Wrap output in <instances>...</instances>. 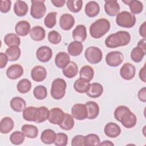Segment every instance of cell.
<instances>
[{
	"label": "cell",
	"instance_id": "cell-4",
	"mask_svg": "<svg viewBox=\"0 0 146 146\" xmlns=\"http://www.w3.org/2000/svg\"><path fill=\"white\" fill-rule=\"evenodd\" d=\"M136 18L134 14L127 11L120 12L116 18V24L121 27L131 28L136 23Z\"/></svg>",
	"mask_w": 146,
	"mask_h": 146
},
{
	"label": "cell",
	"instance_id": "cell-47",
	"mask_svg": "<svg viewBox=\"0 0 146 146\" xmlns=\"http://www.w3.org/2000/svg\"><path fill=\"white\" fill-rule=\"evenodd\" d=\"M68 143L67 135L62 132L57 133L54 144L57 146H66Z\"/></svg>",
	"mask_w": 146,
	"mask_h": 146
},
{
	"label": "cell",
	"instance_id": "cell-18",
	"mask_svg": "<svg viewBox=\"0 0 146 146\" xmlns=\"http://www.w3.org/2000/svg\"><path fill=\"white\" fill-rule=\"evenodd\" d=\"M87 30L86 27L83 25H78L72 31V36L75 41L79 42H84L87 38Z\"/></svg>",
	"mask_w": 146,
	"mask_h": 146
},
{
	"label": "cell",
	"instance_id": "cell-14",
	"mask_svg": "<svg viewBox=\"0 0 146 146\" xmlns=\"http://www.w3.org/2000/svg\"><path fill=\"white\" fill-rule=\"evenodd\" d=\"M75 25L74 17L70 14H62L59 19V25L61 29L65 31L70 30Z\"/></svg>",
	"mask_w": 146,
	"mask_h": 146
},
{
	"label": "cell",
	"instance_id": "cell-35",
	"mask_svg": "<svg viewBox=\"0 0 146 146\" xmlns=\"http://www.w3.org/2000/svg\"><path fill=\"white\" fill-rule=\"evenodd\" d=\"M5 54L8 57L9 60L11 62L17 60L21 56V50L19 46H13L9 47L5 52Z\"/></svg>",
	"mask_w": 146,
	"mask_h": 146
},
{
	"label": "cell",
	"instance_id": "cell-11",
	"mask_svg": "<svg viewBox=\"0 0 146 146\" xmlns=\"http://www.w3.org/2000/svg\"><path fill=\"white\" fill-rule=\"evenodd\" d=\"M119 122H120L125 128H131L136 125L137 117L131 110H129L121 116L119 120Z\"/></svg>",
	"mask_w": 146,
	"mask_h": 146
},
{
	"label": "cell",
	"instance_id": "cell-21",
	"mask_svg": "<svg viewBox=\"0 0 146 146\" xmlns=\"http://www.w3.org/2000/svg\"><path fill=\"white\" fill-rule=\"evenodd\" d=\"M70 62V57L66 52H58L55 58V63L59 68H64Z\"/></svg>",
	"mask_w": 146,
	"mask_h": 146
},
{
	"label": "cell",
	"instance_id": "cell-55",
	"mask_svg": "<svg viewBox=\"0 0 146 146\" xmlns=\"http://www.w3.org/2000/svg\"><path fill=\"white\" fill-rule=\"evenodd\" d=\"M139 76L140 79L143 81L144 83L146 82V76H145V64L143 66L142 68L140 70Z\"/></svg>",
	"mask_w": 146,
	"mask_h": 146
},
{
	"label": "cell",
	"instance_id": "cell-7",
	"mask_svg": "<svg viewBox=\"0 0 146 146\" xmlns=\"http://www.w3.org/2000/svg\"><path fill=\"white\" fill-rule=\"evenodd\" d=\"M124 60L123 53L119 51H111L106 55V62L110 67H117L120 65Z\"/></svg>",
	"mask_w": 146,
	"mask_h": 146
},
{
	"label": "cell",
	"instance_id": "cell-30",
	"mask_svg": "<svg viewBox=\"0 0 146 146\" xmlns=\"http://www.w3.org/2000/svg\"><path fill=\"white\" fill-rule=\"evenodd\" d=\"M21 131L25 134V136L29 139L36 138L39 133L38 128L32 124H24L22 126Z\"/></svg>",
	"mask_w": 146,
	"mask_h": 146
},
{
	"label": "cell",
	"instance_id": "cell-13",
	"mask_svg": "<svg viewBox=\"0 0 146 146\" xmlns=\"http://www.w3.org/2000/svg\"><path fill=\"white\" fill-rule=\"evenodd\" d=\"M47 76L46 69L42 66H36L31 71V77L33 80L36 82L43 81Z\"/></svg>",
	"mask_w": 146,
	"mask_h": 146
},
{
	"label": "cell",
	"instance_id": "cell-46",
	"mask_svg": "<svg viewBox=\"0 0 146 146\" xmlns=\"http://www.w3.org/2000/svg\"><path fill=\"white\" fill-rule=\"evenodd\" d=\"M49 111H50L48 110V109L44 106H41L38 107V117L35 123H40L45 121L46 120H48Z\"/></svg>",
	"mask_w": 146,
	"mask_h": 146
},
{
	"label": "cell",
	"instance_id": "cell-9",
	"mask_svg": "<svg viewBox=\"0 0 146 146\" xmlns=\"http://www.w3.org/2000/svg\"><path fill=\"white\" fill-rule=\"evenodd\" d=\"M64 115L65 113L62 109L58 107L52 108L49 111L48 120L52 124L59 125L63 121Z\"/></svg>",
	"mask_w": 146,
	"mask_h": 146
},
{
	"label": "cell",
	"instance_id": "cell-31",
	"mask_svg": "<svg viewBox=\"0 0 146 146\" xmlns=\"http://www.w3.org/2000/svg\"><path fill=\"white\" fill-rule=\"evenodd\" d=\"M29 10V6L26 2L23 1H17L14 5V11L16 15L18 17L25 16Z\"/></svg>",
	"mask_w": 146,
	"mask_h": 146
},
{
	"label": "cell",
	"instance_id": "cell-41",
	"mask_svg": "<svg viewBox=\"0 0 146 146\" xmlns=\"http://www.w3.org/2000/svg\"><path fill=\"white\" fill-rule=\"evenodd\" d=\"M31 88V82L27 79H23L19 81L17 85V89L21 94L29 92Z\"/></svg>",
	"mask_w": 146,
	"mask_h": 146
},
{
	"label": "cell",
	"instance_id": "cell-6",
	"mask_svg": "<svg viewBox=\"0 0 146 146\" xmlns=\"http://www.w3.org/2000/svg\"><path fill=\"white\" fill-rule=\"evenodd\" d=\"M84 56L86 60L91 64H98L103 58L102 50L98 47L90 46L85 51Z\"/></svg>",
	"mask_w": 146,
	"mask_h": 146
},
{
	"label": "cell",
	"instance_id": "cell-24",
	"mask_svg": "<svg viewBox=\"0 0 146 146\" xmlns=\"http://www.w3.org/2000/svg\"><path fill=\"white\" fill-rule=\"evenodd\" d=\"M10 107L13 111L21 112L23 111L26 106V103L25 99L19 96H15L11 99L10 100Z\"/></svg>",
	"mask_w": 146,
	"mask_h": 146
},
{
	"label": "cell",
	"instance_id": "cell-45",
	"mask_svg": "<svg viewBox=\"0 0 146 146\" xmlns=\"http://www.w3.org/2000/svg\"><path fill=\"white\" fill-rule=\"evenodd\" d=\"M56 12H51L47 14L44 19V24L47 28L51 29L56 23Z\"/></svg>",
	"mask_w": 146,
	"mask_h": 146
},
{
	"label": "cell",
	"instance_id": "cell-49",
	"mask_svg": "<svg viewBox=\"0 0 146 146\" xmlns=\"http://www.w3.org/2000/svg\"><path fill=\"white\" fill-rule=\"evenodd\" d=\"M130 110V109L125 106H118L115 110L114 112V117L115 118V119L119 121V120L120 119V117H121V116L125 113L126 112H127L128 111Z\"/></svg>",
	"mask_w": 146,
	"mask_h": 146
},
{
	"label": "cell",
	"instance_id": "cell-5",
	"mask_svg": "<svg viewBox=\"0 0 146 146\" xmlns=\"http://www.w3.org/2000/svg\"><path fill=\"white\" fill-rule=\"evenodd\" d=\"M44 2L42 0H31L30 15L33 18L39 19L44 17L46 12Z\"/></svg>",
	"mask_w": 146,
	"mask_h": 146
},
{
	"label": "cell",
	"instance_id": "cell-36",
	"mask_svg": "<svg viewBox=\"0 0 146 146\" xmlns=\"http://www.w3.org/2000/svg\"><path fill=\"white\" fill-rule=\"evenodd\" d=\"M79 75L80 78L83 79L88 82H90L94 78V70L90 66H84L80 68Z\"/></svg>",
	"mask_w": 146,
	"mask_h": 146
},
{
	"label": "cell",
	"instance_id": "cell-40",
	"mask_svg": "<svg viewBox=\"0 0 146 146\" xmlns=\"http://www.w3.org/2000/svg\"><path fill=\"white\" fill-rule=\"evenodd\" d=\"M66 3L68 10L74 13L79 12L83 6V1L82 0H68Z\"/></svg>",
	"mask_w": 146,
	"mask_h": 146
},
{
	"label": "cell",
	"instance_id": "cell-58",
	"mask_svg": "<svg viewBox=\"0 0 146 146\" xmlns=\"http://www.w3.org/2000/svg\"><path fill=\"white\" fill-rule=\"evenodd\" d=\"M100 145H107V146H113L114 145V144L111 142V141H109V140H104V141H103L102 143H100Z\"/></svg>",
	"mask_w": 146,
	"mask_h": 146
},
{
	"label": "cell",
	"instance_id": "cell-56",
	"mask_svg": "<svg viewBox=\"0 0 146 146\" xmlns=\"http://www.w3.org/2000/svg\"><path fill=\"white\" fill-rule=\"evenodd\" d=\"M51 3L53 4V5L56 7H63L65 3V0H58V1H51Z\"/></svg>",
	"mask_w": 146,
	"mask_h": 146
},
{
	"label": "cell",
	"instance_id": "cell-33",
	"mask_svg": "<svg viewBox=\"0 0 146 146\" xmlns=\"http://www.w3.org/2000/svg\"><path fill=\"white\" fill-rule=\"evenodd\" d=\"M83 46L81 42L78 41L71 42L67 47L68 54L72 56L79 55L83 51Z\"/></svg>",
	"mask_w": 146,
	"mask_h": 146
},
{
	"label": "cell",
	"instance_id": "cell-54",
	"mask_svg": "<svg viewBox=\"0 0 146 146\" xmlns=\"http://www.w3.org/2000/svg\"><path fill=\"white\" fill-rule=\"evenodd\" d=\"M146 22H144L140 26L139 33L140 35L143 38V39H145L146 37Z\"/></svg>",
	"mask_w": 146,
	"mask_h": 146
},
{
	"label": "cell",
	"instance_id": "cell-34",
	"mask_svg": "<svg viewBox=\"0 0 146 146\" xmlns=\"http://www.w3.org/2000/svg\"><path fill=\"white\" fill-rule=\"evenodd\" d=\"M90 86V82H88L83 79L79 78L76 80L74 83V90L80 94L86 93Z\"/></svg>",
	"mask_w": 146,
	"mask_h": 146
},
{
	"label": "cell",
	"instance_id": "cell-39",
	"mask_svg": "<svg viewBox=\"0 0 146 146\" xmlns=\"http://www.w3.org/2000/svg\"><path fill=\"white\" fill-rule=\"evenodd\" d=\"M146 51H144L141 48L136 46L134 47L131 51L130 56L133 62L136 63H139L143 60Z\"/></svg>",
	"mask_w": 146,
	"mask_h": 146
},
{
	"label": "cell",
	"instance_id": "cell-10",
	"mask_svg": "<svg viewBox=\"0 0 146 146\" xmlns=\"http://www.w3.org/2000/svg\"><path fill=\"white\" fill-rule=\"evenodd\" d=\"M136 74V68L130 63H125L120 68V75L121 77L126 80L132 79Z\"/></svg>",
	"mask_w": 146,
	"mask_h": 146
},
{
	"label": "cell",
	"instance_id": "cell-52",
	"mask_svg": "<svg viewBox=\"0 0 146 146\" xmlns=\"http://www.w3.org/2000/svg\"><path fill=\"white\" fill-rule=\"evenodd\" d=\"M9 60L8 57L6 54L3 52H0V68H3L7 65Z\"/></svg>",
	"mask_w": 146,
	"mask_h": 146
},
{
	"label": "cell",
	"instance_id": "cell-50",
	"mask_svg": "<svg viewBox=\"0 0 146 146\" xmlns=\"http://www.w3.org/2000/svg\"><path fill=\"white\" fill-rule=\"evenodd\" d=\"M85 136L82 135L75 136L71 140L72 146H84V145Z\"/></svg>",
	"mask_w": 146,
	"mask_h": 146
},
{
	"label": "cell",
	"instance_id": "cell-8",
	"mask_svg": "<svg viewBox=\"0 0 146 146\" xmlns=\"http://www.w3.org/2000/svg\"><path fill=\"white\" fill-rule=\"evenodd\" d=\"M71 115L78 120H83L87 118V108L84 104L76 103L71 108Z\"/></svg>",
	"mask_w": 146,
	"mask_h": 146
},
{
	"label": "cell",
	"instance_id": "cell-25",
	"mask_svg": "<svg viewBox=\"0 0 146 146\" xmlns=\"http://www.w3.org/2000/svg\"><path fill=\"white\" fill-rule=\"evenodd\" d=\"M84 11L88 17L93 18L98 15L100 11V7L96 2L89 1L85 6Z\"/></svg>",
	"mask_w": 146,
	"mask_h": 146
},
{
	"label": "cell",
	"instance_id": "cell-51",
	"mask_svg": "<svg viewBox=\"0 0 146 146\" xmlns=\"http://www.w3.org/2000/svg\"><path fill=\"white\" fill-rule=\"evenodd\" d=\"M11 2L10 0H2L0 5V11L3 13H8L11 8Z\"/></svg>",
	"mask_w": 146,
	"mask_h": 146
},
{
	"label": "cell",
	"instance_id": "cell-1",
	"mask_svg": "<svg viewBox=\"0 0 146 146\" xmlns=\"http://www.w3.org/2000/svg\"><path fill=\"white\" fill-rule=\"evenodd\" d=\"M131 41V35L126 31H119L108 35L105 40V44L108 48L124 46Z\"/></svg>",
	"mask_w": 146,
	"mask_h": 146
},
{
	"label": "cell",
	"instance_id": "cell-16",
	"mask_svg": "<svg viewBox=\"0 0 146 146\" xmlns=\"http://www.w3.org/2000/svg\"><path fill=\"white\" fill-rule=\"evenodd\" d=\"M104 132L107 136L110 138H116L121 133V128L116 123L110 122L105 125Z\"/></svg>",
	"mask_w": 146,
	"mask_h": 146
},
{
	"label": "cell",
	"instance_id": "cell-57",
	"mask_svg": "<svg viewBox=\"0 0 146 146\" xmlns=\"http://www.w3.org/2000/svg\"><path fill=\"white\" fill-rule=\"evenodd\" d=\"M137 46L141 48L144 51H146V44H145V39H142L139 40L137 43Z\"/></svg>",
	"mask_w": 146,
	"mask_h": 146
},
{
	"label": "cell",
	"instance_id": "cell-38",
	"mask_svg": "<svg viewBox=\"0 0 146 146\" xmlns=\"http://www.w3.org/2000/svg\"><path fill=\"white\" fill-rule=\"evenodd\" d=\"M4 42L9 47L13 46H19L21 44V39L17 34L14 33L7 34L4 37Z\"/></svg>",
	"mask_w": 146,
	"mask_h": 146
},
{
	"label": "cell",
	"instance_id": "cell-27",
	"mask_svg": "<svg viewBox=\"0 0 146 146\" xmlns=\"http://www.w3.org/2000/svg\"><path fill=\"white\" fill-rule=\"evenodd\" d=\"M85 104L88 111L87 119L92 120L97 117L99 113V107L98 103L94 101H89L86 102Z\"/></svg>",
	"mask_w": 146,
	"mask_h": 146
},
{
	"label": "cell",
	"instance_id": "cell-2",
	"mask_svg": "<svg viewBox=\"0 0 146 146\" xmlns=\"http://www.w3.org/2000/svg\"><path fill=\"white\" fill-rule=\"evenodd\" d=\"M111 27L110 21L105 18H100L93 22L90 26L91 36L95 39L102 38L108 32Z\"/></svg>",
	"mask_w": 146,
	"mask_h": 146
},
{
	"label": "cell",
	"instance_id": "cell-43",
	"mask_svg": "<svg viewBox=\"0 0 146 146\" xmlns=\"http://www.w3.org/2000/svg\"><path fill=\"white\" fill-rule=\"evenodd\" d=\"M33 95L36 99H44L47 95V88L42 85L37 86L34 88L33 90Z\"/></svg>",
	"mask_w": 146,
	"mask_h": 146
},
{
	"label": "cell",
	"instance_id": "cell-32",
	"mask_svg": "<svg viewBox=\"0 0 146 146\" xmlns=\"http://www.w3.org/2000/svg\"><path fill=\"white\" fill-rule=\"evenodd\" d=\"M56 133L55 131L51 129H46L44 130L40 135V140L42 143L46 144H51L55 141Z\"/></svg>",
	"mask_w": 146,
	"mask_h": 146
},
{
	"label": "cell",
	"instance_id": "cell-12",
	"mask_svg": "<svg viewBox=\"0 0 146 146\" xmlns=\"http://www.w3.org/2000/svg\"><path fill=\"white\" fill-rule=\"evenodd\" d=\"M36 56L38 60L40 62H48L52 56V51L51 48L48 46H40L36 50Z\"/></svg>",
	"mask_w": 146,
	"mask_h": 146
},
{
	"label": "cell",
	"instance_id": "cell-20",
	"mask_svg": "<svg viewBox=\"0 0 146 146\" xmlns=\"http://www.w3.org/2000/svg\"><path fill=\"white\" fill-rule=\"evenodd\" d=\"M30 24L29 22L25 20L20 21L15 25V31L18 35L25 36L30 33Z\"/></svg>",
	"mask_w": 146,
	"mask_h": 146
},
{
	"label": "cell",
	"instance_id": "cell-28",
	"mask_svg": "<svg viewBox=\"0 0 146 146\" xmlns=\"http://www.w3.org/2000/svg\"><path fill=\"white\" fill-rule=\"evenodd\" d=\"M14 127L13 120L10 117H5L0 122V132L3 134H7L13 130Z\"/></svg>",
	"mask_w": 146,
	"mask_h": 146
},
{
	"label": "cell",
	"instance_id": "cell-26",
	"mask_svg": "<svg viewBox=\"0 0 146 146\" xmlns=\"http://www.w3.org/2000/svg\"><path fill=\"white\" fill-rule=\"evenodd\" d=\"M62 73L66 78L71 79L78 73V67L75 62L70 61V63L62 69Z\"/></svg>",
	"mask_w": 146,
	"mask_h": 146
},
{
	"label": "cell",
	"instance_id": "cell-53",
	"mask_svg": "<svg viewBox=\"0 0 146 146\" xmlns=\"http://www.w3.org/2000/svg\"><path fill=\"white\" fill-rule=\"evenodd\" d=\"M137 97L142 102H146V88L143 87L141 88L138 92Z\"/></svg>",
	"mask_w": 146,
	"mask_h": 146
},
{
	"label": "cell",
	"instance_id": "cell-19",
	"mask_svg": "<svg viewBox=\"0 0 146 146\" xmlns=\"http://www.w3.org/2000/svg\"><path fill=\"white\" fill-rule=\"evenodd\" d=\"M38 107L29 106L26 107L23 111V118L28 121H34L35 123L38 117Z\"/></svg>",
	"mask_w": 146,
	"mask_h": 146
},
{
	"label": "cell",
	"instance_id": "cell-22",
	"mask_svg": "<svg viewBox=\"0 0 146 146\" xmlns=\"http://www.w3.org/2000/svg\"><path fill=\"white\" fill-rule=\"evenodd\" d=\"M30 38L35 41H41L46 36L45 30L40 26H35L32 27L30 31Z\"/></svg>",
	"mask_w": 146,
	"mask_h": 146
},
{
	"label": "cell",
	"instance_id": "cell-42",
	"mask_svg": "<svg viewBox=\"0 0 146 146\" xmlns=\"http://www.w3.org/2000/svg\"><path fill=\"white\" fill-rule=\"evenodd\" d=\"M25 139V134L21 131H15L10 136V140L13 144L20 145L22 144Z\"/></svg>",
	"mask_w": 146,
	"mask_h": 146
},
{
	"label": "cell",
	"instance_id": "cell-48",
	"mask_svg": "<svg viewBox=\"0 0 146 146\" xmlns=\"http://www.w3.org/2000/svg\"><path fill=\"white\" fill-rule=\"evenodd\" d=\"M47 38L49 42L53 44H59L62 40L60 34L55 30H52L50 31L48 33Z\"/></svg>",
	"mask_w": 146,
	"mask_h": 146
},
{
	"label": "cell",
	"instance_id": "cell-23",
	"mask_svg": "<svg viewBox=\"0 0 146 146\" xmlns=\"http://www.w3.org/2000/svg\"><path fill=\"white\" fill-rule=\"evenodd\" d=\"M103 92V87L99 83H92L90 84V88L86 94L92 98H97L100 96Z\"/></svg>",
	"mask_w": 146,
	"mask_h": 146
},
{
	"label": "cell",
	"instance_id": "cell-44",
	"mask_svg": "<svg viewBox=\"0 0 146 146\" xmlns=\"http://www.w3.org/2000/svg\"><path fill=\"white\" fill-rule=\"evenodd\" d=\"M100 140L99 136L95 133H90L85 136L84 145H100Z\"/></svg>",
	"mask_w": 146,
	"mask_h": 146
},
{
	"label": "cell",
	"instance_id": "cell-15",
	"mask_svg": "<svg viewBox=\"0 0 146 146\" xmlns=\"http://www.w3.org/2000/svg\"><path fill=\"white\" fill-rule=\"evenodd\" d=\"M23 68L20 64H14L9 66L6 70L7 78L11 80H15L22 76L23 74Z\"/></svg>",
	"mask_w": 146,
	"mask_h": 146
},
{
	"label": "cell",
	"instance_id": "cell-29",
	"mask_svg": "<svg viewBox=\"0 0 146 146\" xmlns=\"http://www.w3.org/2000/svg\"><path fill=\"white\" fill-rule=\"evenodd\" d=\"M122 2L128 5L131 13L133 14H139L141 13L143 10V4L138 0H126Z\"/></svg>",
	"mask_w": 146,
	"mask_h": 146
},
{
	"label": "cell",
	"instance_id": "cell-37",
	"mask_svg": "<svg viewBox=\"0 0 146 146\" xmlns=\"http://www.w3.org/2000/svg\"><path fill=\"white\" fill-rule=\"evenodd\" d=\"M74 123V118L73 116L68 113H65L64 117L62 123L59 124V126L62 129L70 131L73 128Z\"/></svg>",
	"mask_w": 146,
	"mask_h": 146
},
{
	"label": "cell",
	"instance_id": "cell-3",
	"mask_svg": "<svg viewBox=\"0 0 146 146\" xmlns=\"http://www.w3.org/2000/svg\"><path fill=\"white\" fill-rule=\"evenodd\" d=\"M67 84L66 81L62 78L54 79L51 84V96L56 100L62 99L65 95Z\"/></svg>",
	"mask_w": 146,
	"mask_h": 146
},
{
	"label": "cell",
	"instance_id": "cell-17",
	"mask_svg": "<svg viewBox=\"0 0 146 146\" xmlns=\"http://www.w3.org/2000/svg\"><path fill=\"white\" fill-rule=\"evenodd\" d=\"M120 7L117 1H105L104 10L108 15L111 17L117 15L120 13Z\"/></svg>",
	"mask_w": 146,
	"mask_h": 146
}]
</instances>
